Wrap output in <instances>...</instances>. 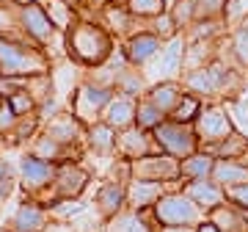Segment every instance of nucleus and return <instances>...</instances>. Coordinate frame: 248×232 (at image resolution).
Masks as SVG:
<instances>
[{
	"label": "nucleus",
	"mask_w": 248,
	"mask_h": 232,
	"mask_svg": "<svg viewBox=\"0 0 248 232\" xmlns=\"http://www.w3.org/2000/svg\"><path fill=\"white\" fill-rule=\"evenodd\" d=\"M213 169H215V158L210 152H193V155H187L179 161V177L185 180H202V177H213Z\"/></svg>",
	"instance_id": "25"
},
{
	"label": "nucleus",
	"mask_w": 248,
	"mask_h": 232,
	"mask_svg": "<svg viewBox=\"0 0 248 232\" xmlns=\"http://www.w3.org/2000/svg\"><path fill=\"white\" fill-rule=\"evenodd\" d=\"M53 69V58L45 47L31 42L22 31L0 36V72L11 78H33Z\"/></svg>",
	"instance_id": "2"
},
{
	"label": "nucleus",
	"mask_w": 248,
	"mask_h": 232,
	"mask_svg": "<svg viewBox=\"0 0 248 232\" xmlns=\"http://www.w3.org/2000/svg\"><path fill=\"white\" fill-rule=\"evenodd\" d=\"M185 50H187V39L182 33H177L174 39H169L163 50H160V75H163V81H174L182 66H185Z\"/></svg>",
	"instance_id": "19"
},
{
	"label": "nucleus",
	"mask_w": 248,
	"mask_h": 232,
	"mask_svg": "<svg viewBox=\"0 0 248 232\" xmlns=\"http://www.w3.org/2000/svg\"><path fill=\"white\" fill-rule=\"evenodd\" d=\"M196 232H221V230H218V224L213 218H204V221L196 224Z\"/></svg>",
	"instance_id": "43"
},
{
	"label": "nucleus",
	"mask_w": 248,
	"mask_h": 232,
	"mask_svg": "<svg viewBox=\"0 0 248 232\" xmlns=\"http://www.w3.org/2000/svg\"><path fill=\"white\" fill-rule=\"evenodd\" d=\"M166 119H169V116L163 114L160 108L152 105L146 97H141L138 102H135V125L143 127V130H149V133H152V130H155L157 125H163Z\"/></svg>",
	"instance_id": "31"
},
{
	"label": "nucleus",
	"mask_w": 248,
	"mask_h": 232,
	"mask_svg": "<svg viewBox=\"0 0 248 232\" xmlns=\"http://www.w3.org/2000/svg\"><path fill=\"white\" fill-rule=\"evenodd\" d=\"M169 3H171V0H169Z\"/></svg>",
	"instance_id": "51"
},
{
	"label": "nucleus",
	"mask_w": 248,
	"mask_h": 232,
	"mask_svg": "<svg viewBox=\"0 0 248 232\" xmlns=\"http://www.w3.org/2000/svg\"><path fill=\"white\" fill-rule=\"evenodd\" d=\"M105 232H155L152 224L146 221V213L138 210H122L113 215L110 221H105Z\"/></svg>",
	"instance_id": "28"
},
{
	"label": "nucleus",
	"mask_w": 248,
	"mask_h": 232,
	"mask_svg": "<svg viewBox=\"0 0 248 232\" xmlns=\"http://www.w3.org/2000/svg\"><path fill=\"white\" fill-rule=\"evenodd\" d=\"M193 133L199 138V149H202V147L218 144L226 135L234 133V122H232V116L226 108H221L218 102H207V105H202V111L196 116Z\"/></svg>",
	"instance_id": "8"
},
{
	"label": "nucleus",
	"mask_w": 248,
	"mask_h": 232,
	"mask_svg": "<svg viewBox=\"0 0 248 232\" xmlns=\"http://www.w3.org/2000/svg\"><path fill=\"white\" fill-rule=\"evenodd\" d=\"M0 232H11V230H9V227H6V230H0Z\"/></svg>",
	"instance_id": "48"
},
{
	"label": "nucleus",
	"mask_w": 248,
	"mask_h": 232,
	"mask_svg": "<svg viewBox=\"0 0 248 232\" xmlns=\"http://www.w3.org/2000/svg\"><path fill=\"white\" fill-rule=\"evenodd\" d=\"M226 202L248 213V182H243V185H237V188H229V191H226Z\"/></svg>",
	"instance_id": "40"
},
{
	"label": "nucleus",
	"mask_w": 248,
	"mask_h": 232,
	"mask_svg": "<svg viewBox=\"0 0 248 232\" xmlns=\"http://www.w3.org/2000/svg\"><path fill=\"white\" fill-rule=\"evenodd\" d=\"M113 3H124V0H113Z\"/></svg>",
	"instance_id": "50"
},
{
	"label": "nucleus",
	"mask_w": 248,
	"mask_h": 232,
	"mask_svg": "<svg viewBox=\"0 0 248 232\" xmlns=\"http://www.w3.org/2000/svg\"><path fill=\"white\" fill-rule=\"evenodd\" d=\"M163 39L155 36L152 31H135L133 36H127V42H124V58L130 66H146L149 61H155L163 50Z\"/></svg>",
	"instance_id": "14"
},
{
	"label": "nucleus",
	"mask_w": 248,
	"mask_h": 232,
	"mask_svg": "<svg viewBox=\"0 0 248 232\" xmlns=\"http://www.w3.org/2000/svg\"><path fill=\"white\" fill-rule=\"evenodd\" d=\"M226 0H193V22L196 19H223Z\"/></svg>",
	"instance_id": "36"
},
{
	"label": "nucleus",
	"mask_w": 248,
	"mask_h": 232,
	"mask_svg": "<svg viewBox=\"0 0 248 232\" xmlns=\"http://www.w3.org/2000/svg\"><path fill=\"white\" fill-rule=\"evenodd\" d=\"M133 177L138 180H155V182H179V161L171 158L166 152H155V155H143L138 161H130Z\"/></svg>",
	"instance_id": "11"
},
{
	"label": "nucleus",
	"mask_w": 248,
	"mask_h": 232,
	"mask_svg": "<svg viewBox=\"0 0 248 232\" xmlns=\"http://www.w3.org/2000/svg\"><path fill=\"white\" fill-rule=\"evenodd\" d=\"M213 180L223 191L237 188L243 182H248V163L243 158H215V169H213Z\"/></svg>",
	"instance_id": "20"
},
{
	"label": "nucleus",
	"mask_w": 248,
	"mask_h": 232,
	"mask_svg": "<svg viewBox=\"0 0 248 232\" xmlns=\"http://www.w3.org/2000/svg\"><path fill=\"white\" fill-rule=\"evenodd\" d=\"M149 31L155 36H160L163 42H169V39H174V36L179 33V25H177V19H174V14H171V9L169 11H163L160 17H155L149 22Z\"/></svg>",
	"instance_id": "35"
},
{
	"label": "nucleus",
	"mask_w": 248,
	"mask_h": 232,
	"mask_svg": "<svg viewBox=\"0 0 248 232\" xmlns=\"http://www.w3.org/2000/svg\"><path fill=\"white\" fill-rule=\"evenodd\" d=\"M9 177H17V169L11 166V161H6L0 155V180H9Z\"/></svg>",
	"instance_id": "42"
},
{
	"label": "nucleus",
	"mask_w": 248,
	"mask_h": 232,
	"mask_svg": "<svg viewBox=\"0 0 248 232\" xmlns=\"http://www.w3.org/2000/svg\"><path fill=\"white\" fill-rule=\"evenodd\" d=\"M14 191H17V177H9V180H0V210L3 205L14 197Z\"/></svg>",
	"instance_id": "41"
},
{
	"label": "nucleus",
	"mask_w": 248,
	"mask_h": 232,
	"mask_svg": "<svg viewBox=\"0 0 248 232\" xmlns=\"http://www.w3.org/2000/svg\"><path fill=\"white\" fill-rule=\"evenodd\" d=\"M28 152L31 155H36V158H42V161H50V163H63V161H72V152L69 147H63V144H58L55 138H50V135H45L42 130L31 138V144H28Z\"/></svg>",
	"instance_id": "23"
},
{
	"label": "nucleus",
	"mask_w": 248,
	"mask_h": 232,
	"mask_svg": "<svg viewBox=\"0 0 248 232\" xmlns=\"http://www.w3.org/2000/svg\"><path fill=\"white\" fill-rule=\"evenodd\" d=\"M14 14H17V25L19 31L36 42L39 47H50V42L55 39V31L50 17H47L45 11V3H33V0H28V3H14Z\"/></svg>",
	"instance_id": "9"
},
{
	"label": "nucleus",
	"mask_w": 248,
	"mask_h": 232,
	"mask_svg": "<svg viewBox=\"0 0 248 232\" xmlns=\"http://www.w3.org/2000/svg\"><path fill=\"white\" fill-rule=\"evenodd\" d=\"M116 133H119V130H113L110 125H105V122L99 119V122L86 127V144H89V149L94 152V155H102V158L116 155Z\"/></svg>",
	"instance_id": "24"
},
{
	"label": "nucleus",
	"mask_w": 248,
	"mask_h": 232,
	"mask_svg": "<svg viewBox=\"0 0 248 232\" xmlns=\"http://www.w3.org/2000/svg\"><path fill=\"white\" fill-rule=\"evenodd\" d=\"M45 232H75V230H72V227H69L66 221H53Z\"/></svg>",
	"instance_id": "44"
},
{
	"label": "nucleus",
	"mask_w": 248,
	"mask_h": 232,
	"mask_svg": "<svg viewBox=\"0 0 248 232\" xmlns=\"http://www.w3.org/2000/svg\"><path fill=\"white\" fill-rule=\"evenodd\" d=\"M204 99H199L196 94H190V91H185L182 94V99L177 102V108L169 114V119H174V122H182V125H193L196 116H199V111H202Z\"/></svg>",
	"instance_id": "32"
},
{
	"label": "nucleus",
	"mask_w": 248,
	"mask_h": 232,
	"mask_svg": "<svg viewBox=\"0 0 248 232\" xmlns=\"http://www.w3.org/2000/svg\"><path fill=\"white\" fill-rule=\"evenodd\" d=\"M42 133L55 138V141L63 144V147H69V149H75L80 141H86V125H83L72 111L69 114L61 111V114L53 116L50 122H45V125H42Z\"/></svg>",
	"instance_id": "15"
},
{
	"label": "nucleus",
	"mask_w": 248,
	"mask_h": 232,
	"mask_svg": "<svg viewBox=\"0 0 248 232\" xmlns=\"http://www.w3.org/2000/svg\"><path fill=\"white\" fill-rule=\"evenodd\" d=\"M204 152H210L213 158H246V152H248V138H243V135L234 130L232 135H226L223 141L218 144H210V147H202Z\"/></svg>",
	"instance_id": "30"
},
{
	"label": "nucleus",
	"mask_w": 248,
	"mask_h": 232,
	"mask_svg": "<svg viewBox=\"0 0 248 232\" xmlns=\"http://www.w3.org/2000/svg\"><path fill=\"white\" fill-rule=\"evenodd\" d=\"M45 11L58 33H66L78 22V11H75V6L69 0H45Z\"/></svg>",
	"instance_id": "29"
},
{
	"label": "nucleus",
	"mask_w": 248,
	"mask_h": 232,
	"mask_svg": "<svg viewBox=\"0 0 248 232\" xmlns=\"http://www.w3.org/2000/svg\"><path fill=\"white\" fill-rule=\"evenodd\" d=\"M187 197L193 199L196 205L202 207L204 213H213L215 207H221L226 202V191H223L213 177H202V180H187L182 185Z\"/></svg>",
	"instance_id": "17"
},
{
	"label": "nucleus",
	"mask_w": 248,
	"mask_h": 232,
	"mask_svg": "<svg viewBox=\"0 0 248 232\" xmlns=\"http://www.w3.org/2000/svg\"><path fill=\"white\" fill-rule=\"evenodd\" d=\"M9 105L14 108V114L17 116H28V114H36V99L31 97V94H28V89H19L17 94H14V97L9 99Z\"/></svg>",
	"instance_id": "37"
},
{
	"label": "nucleus",
	"mask_w": 248,
	"mask_h": 232,
	"mask_svg": "<svg viewBox=\"0 0 248 232\" xmlns=\"http://www.w3.org/2000/svg\"><path fill=\"white\" fill-rule=\"evenodd\" d=\"M135 102H138V99H133V97L113 94V99L108 102L105 114H102V122L110 125L113 130H124V127L135 125Z\"/></svg>",
	"instance_id": "22"
},
{
	"label": "nucleus",
	"mask_w": 248,
	"mask_h": 232,
	"mask_svg": "<svg viewBox=\"0 0 248 232\" xmlns=\"http://www.w3.org/2000/svg\"><path fill=\"white\" fill-rule=\"evenodd\" d=\"M94 207L102 221H110L113 215L127 210V185L116 182V180H105L94 194Z\"/></svg>",
	"instance_id": "16"
},
{
	"label": "nucleus",
	"mask_w": 248,
	"mask_h": 232,
	"mask_svg": "<svg viewBox=\"0 0 248 232\" xmlns=\"http://www.w3.org/2000/svg\"><path fill=\"white\" fill-rule=\"evenodd\" d=\"M99 11H102V17H105V22H102L105 28H110V31H116V33H127V36L135 33L133 28H135L138 19L127 11L124 3H108L105 9H99Z\"/></svg>",
	"instance_id": "26"
},
{
	"label": "nucleus",
	"mask_w": 248,
	"mask_h": 232,
	"mask_svg": "<svg viewBox=\"0 0 248 232\" xmlns=\"http://www.w3.org/2000/svg\"><path fill=\"white\" fill-rule=\"evenodd\" d=\"M50 224H53V215H50L45 202L25 197L19 202V207L14 210V215H11L9 230L11 232H45Z\"/></svg>",
	"instance_id": "13"
},
{
	"label": "nucleus",
	"mask_w": 248,
	"mask_h": 232,
	"mask_svg": "<svg viewBox=\"0 0 248 232\" xmlns=\"http://www.w3.org/2000/svg\"><path fill=\"white\" fill-rule=\"evenodd\" d=\"M55 169H58V163L42 161V158H36V155L25 152V155L19 158V166H17V177H19L22 191H25L28 197L42 199L45 197V191L53 185Z\"/></svg>",
	"instance_id": "10"
},
{
	"label": "nucleus",
	"mask_w": 248,
	"mask_h": 232,
	"mask_svg": "<svg viewBox=\"0 0 248 232\" xmlns=\"http://www.w3.org/2000/svg\"><path fill=\"white\" fill-rule=\"evenodd\" d=\"M3 102H6V99H3V97H0V105H3Z\"/></svg>",
	"instance_id": "49"
},
{
	"label": "nucleus",
	"mask_w": 248,
	"mask_h": 232,
	"mask_svg": "<svg viewBox=\"0 0 248 232\" xmlns=\"http://www.w3.org/2000/svg\"><path fill=\"white\" fill-rule=\"evenodd\" d=\"M182 94H185V86H182L179 81H160V83H155V86H149L143 97L169 116L171 111L177 108V102L182 99Z\"/></svg>",
	"instance_id": "21"
},
{
	"label": "nucleus",
	"mask_w": 248,
	"mask_h": 232,
	"mask_svg": "<svg viewBox=\"0 0 248 232\" xmlns=\"http://www.w3.org/2000/svg\"><path fill=\"white\" fill-rule=\"evenodd\" d=\"M69 3H72V6H80V3H83V0H69Z\"/></svg>",
	"instance_id": "47"
},
{
	"label": "nucleus",
	"mask_w": 248,
	"mask_h": 232,
	"mask_svg": "<svg viewBox=\"0 0 248 232\" xmlns=\"http://www.w3.org/2000/svg\"><path fill=\"white\" fill-rule=\"evenodd\" d=\"M163 194H166V182L133 177L127 182V207H130V210H138V213H146V210L155 207V202H157Z\"/></svg>",
	"instance_id": "18"
},
{
	"label": "nucleus",
	"mask_w": 248,
	"mask_h": 232,
	"mask_svg": "<svg viewBox=\"0 0 248 232\" xmlns=\"http://www.w3.org/2000/svg\"><path fill=\"white\" fill-rule=\"evenodd\" d=\"M63 50L75 64L97 69L113 55V36L102 22H86L78 19L75 25L63 33Z\"/></svg>",
	"instance_id": "1"
},
{
	"label": "nucleus",
	"mask_w": 248,
	"mask_h": 232,
	"mask_svg": "<svg viewBox=\"0 0 248 232\" xmlns=\"http://www.w3.org/2000/svg\"><path fill=\"white\" fill-rule=\"evenodd\" d=\"M113 94L116 91L110 89V86L97 83V81L89 78V81H83L78 89L69 94V111L89 127V125H94V122L102 119V114H105L108 102L113 99Z\"/></svg>",
	"instance_id": "5"
},
{
	"label": "nucleus",
	"mask_w": 248,
	"mask_h": 232,
	"mask_svg": "<svg viewBox=\"0 0 248 232\" xmlns=\"http://www.w3.org/2000/svg\"><path fill=\"white\" fill-rule=\"evenodd\" d=\"M182 86H185V91L196 94L199 99H221L226 94H234L243 86V78L223 58H213V61H207L204 66L187 69Z\"/></svg>",
	"instance_id": "3"
},
{
	"label": "nucleus",
	"mask_w": 248,
	"mask_h": 232,
	"mask_svg": "<svg viewBox=\"0 0 248 232\" xmlns=\"http://www.w3.org/2000/svg\"><path fill=\"white\" fill-rule=\"evenodd\" d=\"M19 89H25V78H11V75H3L0 72V97L11 99Z\"/></svg>",
	"instance_id": "38"
},
{
	"label": "nucleus",
	"mask_w": 248,
	"mask_h": 232,
	"mask_svg": "<svg viewBox=\"0 0 248 232\" xmlns=\"http://www.w3.org/2000/svg\"><path fill=\"white\" fill-rule=\"evenodd\" d=\"M157 144H155V135L149 130H143L138 125H130L116 133V158H124V161H138L143 155H155Z\"/></svg>",
	"instance_id": "12"
},
{
	"label": "nucleus",
	"mask_w": 248,
	"mask_h": 232,
	"mask_svg": "<svg viewBox=\"0 0 248 232\" xmlns=\"http://www.w3.org/2000/svg\"><path fill=\"white\" fill-rule=\"evenodd\" d=\"M83 3H89L91 9H105L108 3H113V0H83Z\"/></svg>",
	"instance_id": "45"
},
{
	"label": "nucleus",
	"mask_w": 248,
	"mask_h": 232,
	"mask_svg": "<svg viewBox=\"0 0 248 232\" xmlns=\"http://www.w3.org/2000/svg\"><path fill=\"white\" fill-rule=\"evenodd\" d=\"M91 182V171L86 166H80L75 161H63L58 163V169H55V177H53V185L45 191V197L39 199V202H58V199H80L83 197V191L89 188Z\"/></svg>",
	"instance_id": "6"
},
{
	"label": "nucleus",
	"mask_w": 248,
	"mask_h": 232,
	"mask_svg": "<svg viewBox=\"0 0 248 232\" xmlns=\"http://www.w3.org/2000/svg\"><path fill=\"white\" fill-rule=\"evenodd\" d=\"M152 218L160 227H196L207 215L185 191H166L152 207Z\"/></svg>",
	"instance_id": "4"
},
{
	"label": "nucleus",
	"mask_w": 248,
	"mask_h": 232,
	"mask_svg": "<svg viewBox=\"0 0 248 232\" xmlns=\"http://www.w3.org/2000/svg\"><path fill=\"white\" fill-rule=\"evenodd\" d=\"M17 122H19V116L14 114V108L9 105V99L0 105V133H6V135H11V130L17 127Z\"/></svg>",
	"instance_id": "39"
},
{
	"label": "nucleus",
	"mask_w": 248,
	"mask_h": 232,
	"mask_svg": "<svg viewBox=\"0 0 248 232\" xmlns=\"http://www.w3.org/2000/svg\"><path fill=\"white\" fill-rule=\"evenodd\" d=\"M9 147H11V138H9L6 133H0V155H3V152L9 149Z\"/></svg>",
	"instance_id": "46"
},
{
	"label": "nucleus",
	"mask_w": 248,
	"mask_h": 232,
	"mask_svg": "<svg viewBox=\"0 0 248 232\" xmlns=\"http://www.w3.org/2000/svg\"><path fill=\"white\" fill-rule=\"evenodd\" d=\"M42 130V119H39V114H28V116H19L17 127L11 130V147H19V144H28L31 138H33L36 133Z\"/></svg>",
	"instance_id": "34"
},
{
	"label": "nucleus",
	"mask_w": 248,
	"mask_h": 232,
	"mask_svg": "<svg viewBox=\"0 0 248 232\" xmlns=\"http://www.w3.org/2000/svg\"><path fill=\"white\" fill-rule=\"evenodd\" d=\"M113 91L116 94H124V97L141 99L146 94V81H143V75L138 72V66H124L119 72V78L113 81Z\"/></svg>",
	"instance_id": "27"
},
{
	"label": "nucleus",
	"mask_w": 248,
	"mask_h": 232,
	"mask_svg": "<svg viewBox=\"0 0 248 232\" xmlns=\"http://www.w3.org/2000/svg\"><path fill=\"white\" fill-rule=\"evenodd\" d=\"M152 135H155L157 149L171 155V158H177V161L199 152V138H196V133H193V125H182V122L166 119L163 125H157L152 130Z\"/></svg>",
	"instance_id": "7"
},
{
	"label": "nucleus",
	"mask_w": 248,
	"mask_h": 232,
	"mask_svg": "<svg viewBox=\"0 0 248 232\" xmlns=\"http://www.w3.org/2000/svg\"><path fill=\"white\" fill-rule=\"evenodd\" d=\"M124 6L135 19H155L171 9L169 0H124Z\"/></svg>",
	"instance_id": "33"
}]
</instances>
